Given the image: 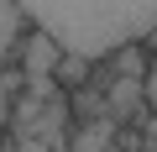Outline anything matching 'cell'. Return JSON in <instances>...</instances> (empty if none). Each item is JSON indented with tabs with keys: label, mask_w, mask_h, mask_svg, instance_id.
<instances>
[{
	"label": "cell",
	"mask_w": 157,
	"mask_h": 152,
	"mask_svg": "<svg viewBox=\"0 0 157 152\" xmlns=\"http://www.w3.org/2000/svg\"><path fill=\"white\" fill-rule=\"evenodd\" d=\"M89 68H94V58H84V53H63V58H58V68H52V84L78 89V84L89 79Z\"/></svg>",
	"instance_id": "obj_4"
},
{
	"label": "cell",
	"mask_w": 157,
	"mask_h": 152,
	"mask_svg": "<svg viewBox=\"0 0 157 152\" xmlns=\"http://www.w3.org/2000/svg\"><path fill=\"white\" fill-rule=\"evenodd\" d=\"M58 58H63V47L47 37V32H26V42H21V63H26V79H52V68H58Z\"/></svg>",
	"instance_id": "obj_3"
},
{
	"label": "cell",
	"mask_w": 157,
	"mask_h": 152,
	"mask_svg": "<svg viewBox=\"0 0 157 152\" xmlns=\"http://www.w3.org/2000/svg\"><path fill=\"white\" fill-rule=\"evenodd\" d=\"M11 126V79H0V131Z\"/></svg>",
	"instance_id": "obj_7"
},
{
	"label": "cell",
	"mask_w": 157,
	"mask_h": 152,
	"mask_svg": "<svg viewBox=\"0 0 157 152\" xmlns=\"http://www.w3.org/2000/svg\"><path fill=\"white\" fill-rule=\"evenodd\" d=\"M0 152H16V136H6V142H0Z\"/></svg>",
	"instance_id": "obj_9"
},
{
	"label": "cell",
	"mask_w": 157,
	"mask_h": 152,
	"mask_svg": "<svg viewBox=\"0 0 157 152\" xmlns=\"http://www.w3.org/2000/svg\"><path fill=\"white\" fill-rule=\"evenodd\" d=\"M141 47H147V53H152V58H157V26H152V32H147V37H141Z\"/></svg>",
	"instance_id": "obj_8"
},
{
	"label": "cell",
	"mask_w": 157,
	"mask_h": 152,
	"mask_svg": "<svg viewBox=\"0 0 157 152\" xmlns=\"http://www.w3.org/2000/svg\"><path fill=\"white\" fill-rule=\"evenodd\" d=\"M16 6L63 53H84L94 63L141 42L157 26V0H16Z\"/></svg>",
	"instance_id": "obj_1"
},
{
	"label": "cell",
	"mask_w": 157,
	"mask_h": 152,
	"mask_svg": "<svg viewBox=\"0 0 157 152\" xmlns=\"http://www.w3.org/2000/svg\"><path fill=\"white\" fill-rule=\"evenodd\" d=\"M16 152H63L58 142H47V136H32V131H16Z\"/></svg>",
	"instance_id": "obj_5"
},
{
	"label": "cell",
	"mask_w": 157,
	"mask_h": 152,
	"mask_svg": "<svg viewBox=\"0 0 157 152\" xmlns=\"http://www.w3.org/2000/svg\"><path fill=\"white\" fill-rule=\"evenodd\" d=\"M26 32H32V16L16 6V0H0V73H6V68H11V58L21 53Z\"/></svg>",
	"instance_id": "obj_2"
},
{
	"label": "cell",
	"mask_w": 157,
	"mask_h": 152,
	"mask_svg": "<svg viewBox=\"0 0 157 152\" xmlns=\"http://www.w3.org/2000/svg\"><path fill=\"white\" fill-rule=\"evenodd\" d=\"M0 142H6V136H0Z\"/></svg>",
	"instance_id": "obj_10"
},
{
	"label": "cell",
	"mask_w": 157,
	"mask_h": 152,
	"mask_svg": "<svg viewBox=\"0 0 157 152\" xmlns=\"http://www.w3.org/2000/svg\"><path fill=\"white\" fill-rule=\"evenodd\" d=\"M141 105L157 115V58H152V68H147V79H141Z\"/></svg>",
	"instance_id": "obj_6"
}]
</instances>
